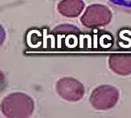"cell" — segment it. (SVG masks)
<instances>
[{
  "label": "cell",
  "mask_w": 131,
  "mask_h": 118,
  "mask_svg": "<svg viewBox=\"0 0 131 118\" xmlns=\"http://www.w3.org/2000/svg\"><path fill=\"white\" fill-rule=\"evenodd\" d=\"M33 99L28 94L16 92L5 97L1 104L2 112L6 117H29L34 111Z\"/></svg>",
  "instance_id": "cell-1"
},
{
  "label": "cell",
  "mask_w": 131,
  "mask_h": 118,
  "mask_svg": "<svg viewBox=\"0 0 131 118\" xmlns=\"http://www.w3.org/2000/svg\"><path fill=\"white\" fill-rule=\"evenodd\" d=\"M119 99V92L113 86L101 85L94 89L90 102L97 110H107L115 107Z\"/></svg>",
  "instance_id": "cell-2"
},
{
  "label": "cell",
  "mask_w": 131,
  "mask_h": 118,
  "mask_svg": "<svg viewBox=\"0 0 131 118\" xmlns=\"http://www.w3.org/2000/svg\"><path fill=\"white\" fill-rule=\"evenodd\" d=\"M112 12L107 6L93 4L86 9L81 17V22L87 28H98L108 25L112 20Z\"/></svg>",
  "instance_id": "cell-3"
},
{
  "label": "cell",
  "mask_w": 131,
  "mask_h": 118,
  "mask_svg": "<svg viewBox=\"0 0 131 118\" xmlns=\"http://www.w3.org/2000/svg\"><path fill=\"white\" fill-rule=\"evenodd\" d=\"M57 93L62 99L69 102H78L84 95V86L79 80L71 77H64L56 84Z\"/></svg>",
  "instance_id": "cell-4"
},
{
  "label": "cell",
  "mask_w": 131,
  "mask_h": 118,
  "mask_svg": "<svg viewBox=\"0 0 131 118\" xmlns=\"http://www.w3.org/2000/svg\"><path fill=\"white\" fill-rule=\"evenodd\" d=\"M109 67L113 72L120 76H129L131 74V55L117 54L109 57Z\"/></svg>",
  "instance_id": "cell-5"
},
{
  "label": "cell",
  "mask_w": 131,
  "mask_h": 118,
  "mask_svg": "<svg viewBox=\"0 0 131 118\" xmlns=\"http://www.w3.org/2000/svg\"><path fill=\"white\" fill-rule=\"evenodd\" d=\"M85 7L82 0H61L57 5V10L68 17H78Z\"/></svg>",
  "instance_id": "cell-6"
},
{
  "label": "cell",
  "mask_w": 131,
  "mask_h": 118,
  "mask_svg": "<svg viewBox=\"0 0 131 118\" xmlns=\"http://www.w3.org/2000/svg\"><path fill=\"white\" fill-rule=\"evenodd\" d=\"M53 32L57 34H75L78 33L79 30L72 25H61L57 27Z\"/></svg>",
  "instance_id": "cell-7"
}]
</instances>
